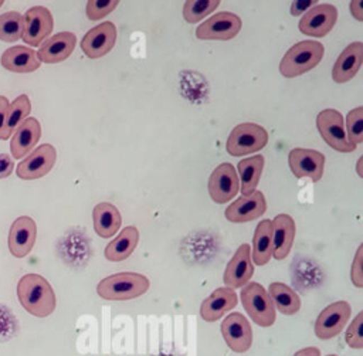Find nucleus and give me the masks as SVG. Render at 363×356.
Listing matches in <instances>:
<instances>
[{"instance_id": "f257e3e1", "label": "nucleus", "mask_w": 363, "mask_h": 356, "mask_svg": "<svg viewBox=\"0 0 363 356\" xmlns=\"http://www.w3.org/2000/svg\"><path fill=\"white\" fill-rule=\"evenodd\" d=\"M17 296L21 306L37 318H45L55 309L57 299L50 282L38 274H26L17 284Z\"/></svg>"}, {"instance_id": "f03ea898", "label": "nucleus", "mask_w": 363, "mask_h": 356, "mask_svg": "<svg viewBox=\"0 0 363 356\" xmlns=\"http://www.w3.org/2000/svg\"><path fill=\"white\" fill-rule=\"evenodd\" d=\"M150 287L147 277L138 272H118L99 281L96 292L109 301H128L142 296Z\"/></svg>"}, {"instance_id": "7ed1b4c3", "label": "nucleus", "mask_w": 363, "mask_h": 356, "mask_svg": "<svg viewBox=\"0 0 363 356\" xmlns=\"http://www.w3.org/2000/svg\"><path fill=\"white\" fill-rule=\"evenodd\" d=\"M323 44L315 40H303L294 44L279 62V72L285 78H294L311 71L323 58Z\"/></svg>"}, {"instance_id": "20e7f679", "label": "nucleus", "mask_w": 363, "mask_h": 356, "mask_svg": "<svg viewBox=\"0 0 363 356\" xmlns=\"http://www.w3.org/2000/svg\"><path fill=\"white\" fill-rule=\"evenodd\" d=\"M241 302L250 318L259 326L268 328L275 322L274 304L262 285L258 282H248L241 289Z\"/></svg>"}, {"instance_id": "39448f33", "label": "nucleus", "mask_w": 363, "mask_h": 356, "mask_svg": "<svg viewBox=\"0 0 363 356\" xmlns=\"http://www.w3.org/2000/svg\"><path fill=\"white\" fill-rule=\"evenodd\" d=\"M267 142L268 133L261 125L245 122L234 126L227 139L225 149L231 156H242L262 149Z\"/></svg>"}, {"instance_id": "423d86ee", "label": "nucleus", "mask_w": 363, "mask_h": 356, "mask_svg": "<svg viewBox=\"0 0 363 356\" xmlns=\"http://www.w3.org/2000/svg\"><path fill=\"white\" fill-rule=\"evenodd\" d=\"M316 128L323 140L335 150L349 153L356 149V146L347 140L343 118L339 111L330 108L320 111L316 116Z\"/></svg>"}, {"instance_id": "0eeeda50", "label": "nucleus", "mask_w": 363, "mask_h": 356, "mask_svg": "<svg viewBox=\"0 0 363 356\" xmlns=\"http://www.w3.org/2000/svg\"><path fill=\"white\" fill-rule=\"evenodd\" d=\"M350 305L346 301H336L318 315L315 321V335L316 338L326 340L339 335L350 319Z\"/></svg>"}, {"instance_id": "6e6552de", "label": "nucleus", "mask_w": 363, "mask_h": 356, "mask_svg": "<svg viewBox=\"0 0 363 356\" xmlns=\"http://www.w3.org/2000/svg\"><path fill=\"white\" fill-rule=\"evenodd\" d=\"M24 30L21 38L31 47H38L52 31L54 18L50 10L44 6L30 7L24 16Z\"/></svg>"}, {"instance_id": "1a4fd4ad", "label": "nucleus", "mask_w": 363, "mask_h": 356, "mask_svg": "<svg viewBox=\"0 0 363 356\" xmlns=\"http://www.w3.org/2000/svg\"><path fill=\"white\" fill-rule=\"evenodd\" d=\"M57 160V150L50 143H43L35 148L17 165V176L23 180H34L45 176Z\"/></svg>"}, {"instance_id": "9d476101", "label": "nucleus", "mask_w": 363, "mask_h": 356, "mask_svg": "<svg viewBox=\"0 0 363 356\" xmlns=\"http://www.w3.org/2000/svg\"><path fill=\"white\" fill-rule=\"evenodd\" d=\"M337 10L333 4L320 3L309 9L299 20L301 33L312 37H325L336 24Z\"/></svg>"}, {"instance_id": "9b49d317", "label": "nucleus", "mask_w": 363, "mask_h": 356, "mask_svg": "<svg viewBox=\"0 0 363 356\" xmlns=\"http://www.w3.org/2000/svg\"><path fill=\"white\" fill-rule=\"evenodd\" d=\"M241 30V18L230 11H221L211 16L196 30L200 40H231Z\"/></svg>"}, {"instance_id": "f8f14e48", "label": "nucleus", "mask_w": 363, "mask_h": 356, "mask_svg": "<svg viewBox=\"0 0 363 356\" xmlns=\"http://www.w3.org/2000/svg\"><path fill=\"white\" fill-rule=\"evenodd\" d=\"M221 333L227 346L235 353H245L252 345V329L248 319L233 312L221 323Z\"/></svg>"}, {"instance_id": "ddd939ff", "label": "nucleus", "mask_w": 363, "mask_h": 356, "mask_svg": "<svg viewBox=\"0 0 363 356\" xmlns=\"http://www.w3.org/2000/svg\"><path fill=\"white\" fill-rule=\"evenodd\" d=\"M238 187L240 180L231 163H221L211 172L208 179V193L213 201L218 204L230 201L238 193Z\"/></svg>"}, {"instance_id": "4468645a", "label": "nucleus", "mask_w": 363, "mask_h": 356, "mask_svg": "<svg viewBox=\"0 0 363 356\" xmlns=\"http://www.w3.org/2000/svg\"><path fill=\"white\" fill-rule=\"evenodd\" d=\"M116 43V27L112 21H104L92 27L81 40V48L88 58L96 60L108 54Z\"/></svg>"}, {"instance_id": "2eb2a0df", "label": "nucleus", "mask_w": 363, "mask_h": 356, "mask_svg": "<svg viewBox=\"0 0 363 356\" xmlns=\"http://www.w3.org/2000/svg\"><path fill=\"white\" fill-rule=\"evenodd\" d=\"M288 162L295 177H309L312 182H318L323 174L325 156L318 150L295 148L289 152Z\"/></svg>"}, {"instance_id": "dca6fc26", "label": "nucleus", "mask_w": 363, "mask_h": 356, "mask_svg": "<svg viewBox=\"0 0 363 356\" xmlns=\"http://www.w3.org/2000/svg\"><path fill=\"white\" fill-rule=\"evenodd\" d=\"M252 274L254 264L251 261V248L248 244H241L225 267L224 284L230 289L242 288L250 282Z\"/></svg>"}, {"instance_id": "f3484780", "label": "nucleus", "mask_w": 363, "mask_h": 356, "mask_svg": "<svg viewBox=\"0 0 363 356\" xmlns=\"http://www.w3.org/2000/svg\"><path fill=\"white\" fill-rule=\"evenodd\" d=\"M37 237L35 221L28 216L17 217L9 231V250L17 257H26L34 247Z\"/></svg>"}, {"instance_id": "a211bd4d", "label": "nucleus", "mask_w": 363, "mask_h": 356, "mask_svg": "<svg viewBox=\"0 0 363 356\" xmlns=\"http://www.w3.org/2000/svg\"><path fill=\"white\" fill-rule=\"evenodd\" d=\"M267 210V201L264 193L254 190L248 196H241L233 201L224 211V216L228 221L233 223H245L261 217Z\"/></svg>"}, {"instance_id": "6ab92c4d", "label": "nucleus", "mask_w": 363, "mask_h": 356, "mask_svg": "<svg viewBox=\"0 0 363 356\" xmlns=\"http://www.w3.org/2000/svg\"><path fill=\"white\" fill-rule=\"evenodd\" d=\"M75 44H77V37L74 33L61 31L51 35L41 44L37 52V57L40 62H47V64L61 62L72 54Z\"/></svg>"}, {"instance_id": "aec40b11", "label": "nucleus", "mask_w": 363, "mask_h": 356, "mask_svg": "<svg viewBox=\"0 0 363 356\" xmlns=\"http://www.w3.org/2000/svg\"><path fill=\"white\" fill-rule=\"evenodd\" d=\"M363 62V43L354 41L349 44L337 57L332 68V78L335 82L342 84L350 81Z\"/></svg>"}, {"instance_id": "412c9836", "label": "nucleus", "mask_w": 363, "mask_h": 356, "mask_svg": "<svg viewBox=\"0 0 363 356\" xmlns=\"http://www.w3.org/2000/svg\"><path fill=\"white\" fill-rule=\"evenodd\" d=\"M40 136H41L40 122L33 116H28L27 119H24L13 132V138L10 142L13 157L14 159L24 157L37 145V142L40 140Z\"/></svg>"}, {"instance_id": "4be33fe9", "label": "nucleus", "mask_w": 363, "mask_h": 356, "mask_svg": "<svg viewBox=\"0 0 363 356\" xmlns=\"http://www.w3.org/2000/svg\"><path fill=\"white\" fill-rule=\"evenodd\" d=\"M295 238V221L289 214H278L272 220V257L284 260L289 254Z\"/></svg>"}, {"instance_id": "5701e85b", "label": "nucleus", "mask_w": 363, "mask_h": 356, "mask_svg": "<svg viewBox=\"0 0 363 356\" xmlns=\"http://www.w3.org/2000/svg\"><path fill=\"white\" fill-rule=\"evenodd\" d=\"M237 294L234 289H230L227 287L217 288L211 292L210 296H207L201 305H200V315L206 322H214L220 319L227 311L235 308L237 305Z\"/></svg>"}, {"instance_id": "b1692460", "label": "nucleus", "mask_w": 363, "mask_h": 356, "mask_svg": "<svg viewBox=\"0 0 363 356\" xmlns=\"http://www.w3.org/2000/svg\"><path fill=\"white\" fill-rule=\"evenodd\" d=\"M1 65L13 72H33L40 67L37 52L26 45H16L7 48L1 54Z\"/></svg>"}, {"instance_id": "393cba45", "label": "nucleus", "mask_w": 363, "mask_h": 356, "mask_svg": "<svg viewBox=\"0 0 363 356\" xmlns=\"http://www.w3.org/2000/svg\"><path fill=\"white\" fill-rule=\"evenodd\" d=\"M92 218H94V228L96 234L102 238L113 237L122 224V217L116 206L106 201L98 203L94 207Z\"/></svg>"}, {"instance_id": "a878e982", "label": "nucleus", "mask_w": 363, "mask_h": 356, "mask_svg": "<svg viewBox=\"0 0 363 356\" xmlns=\"http://www.w3.org/2000/svg\"><path fill=\"white\" fill-rule=\"evenodd\" d=\"M139 241V230L133 226L122 228V231L105 247V258L108 261L119 262L126 260Z\"/></svg>"}, {"instance_id": "bb28decb", "label": "nucleus", "mask_w": 363, "mask_h": 356, "mask_svg": "<svg viewBox=\"0 0 363 356\" xmlns=\"http://www.w3.org/2000/svg\"><path fill=\"white\" fill-rule=\"evenodd\" d=\"M272 257V221L261 220L254 233L251 261L257 265H265Z\"/></svg>"}, {"instance_id": "cd10ccee", "label": "nucleus", "mask_w": 363, "mask_h": 356, "mask_svg": "<svg viewBox=\"0 0 363 356\" xmlns=\"http://www.w3.org/2000/svg\"><path fill=\"white\" fill-rule=\"evenodd\" d=\"M264 169V156L262 155H255L247 159H242L238 162L237 170L240 176V190L242 196L251 194L261 177V172Z\"/></svg>"}, {"instance_id": "c85d7f7f", "label": "nucleus", "mask_w": 363, "mask_h": 356, "mask_svg": "<svg viewBox=\"0 0 363 356\" xmlns=\"http://www.w3.org/2000/svg\"><path fill=\"white\" fill-rule=\"evenodd\" d=\"M268 295L274 304L275 311L278 309L282 315H295L301 309V299L298 294L282 282L269 284Z\"/></svg>"}, {"instance_id": "c756f323", "label": "nucleus", "mask_w": 363, "mask_h": 356, "mask_svg": "<svg viewBox=\"0 0 363 356\" xmlns=\"http://www.w3.org/2000/svg\"><path fill=\"white\" fill-rule=\"evenodd\" d=\"M31 112V102L30 98L26 94L18 95L13 102L9 104L7 112H6V119H4V126L1 132V139H7L13 135V132L17 129V126L28 118Z\"/></svg>"}, {"instance_id": "7c9ffc66", "label": "nucleus", "mask_w": 363, "mask_h": 356, "mask_svg": "<svg viewBox=\"0 0 363 356\" xmlns=\"http://www.w3.org/2000/svg\"><path fill=\"white\" fill-rule=\"evenodd\" d=\"M24 30L23 16L18 11H7L0 16V40L14 43L21 38Z\"/></svg>"}, {"instance_id": "2f4dec72", "label": "nucleus", "mask_w": 363, "mask_h": 356, "mask_svg": "<svg viewBox=\"0 0 363 356\" xmlns=\"http://www.w3.org/2000/svg\"><path fill=\"white\" fill-rule=\"evenodd\" d=\"M218 6V0H187L183 6V17L187 23H197Z\"/></svg>"}, {"instance_id": "473e14b6", "label": "nucleus", "mask_w": 363, "mask_h": 356, "mask_svg": "<svg viewBox=\"0 0 363 356\" xmlns=\"http://www.w3.org/2000/svg\"><path fill=\"white\" fill-rule=\"evenodd\" d=\"M347 126V140L357 146L363 142V106H357L352 109L346 116Z\"/></svg>"}, {"instance_id": "72a5a7b5", "label": "nucleus", "mask_w": 363, "mask_h": 356, "mask_svg": "<svg viewBox=\"0 0 363 356\" xmlns=\"http://www.w3.org/2000/svg\"><path fill=\"white\" fill-rule=\"evenodd\" d=\"M118 0H91L86 3V16L89 20H101L113 11L118 6Z\"/></svg>"}, {"instance_id": "f704fd0d", "label": "nucleus", "mask_w": 363, "mask_h": 356, "mask_svg": "<svg viewBox=\"0 0 363 356\" xmlns=\"http://www.w3.org/2000/svg\"><path fill=\"white\" fill-rule=\"evenodd\" d=\"M345 339L352 349H363V312H359L352 321Z\"/></svg>"}, {"instance_id": "c9c22d12", "label": "nucleus", "mask_w": 363, "mask_h": 356, "mask_svg": "<svg viewBox=\"0 0 363 356\" xmlns=\"http://www.w3.org/2000/svg\"><path fill=\"white\" fill-rule=\"evenodd\" d=\"M350 279L354 287H363V244L359 245L350 268Z\"/></svg>"}, {"instance_id": "e433bc0d", "label": "nucleus", "mask_w": 363, "mask_h": 356, "mask_svg": "<svg viewBox=\"0 0 363 356\" xmlns=\"http://www.w3.org/2000/svg\"><path fill=\"white\" fill-rule=\"evenodd\" d=\"M14 169V162L7 153H0V179L9 177Z\"/></svg>"}, {"instance_id": "4c0bfd02", "label": "nucleus", "mask_w": 363, "mask_h": 356, "mask_svg": "<svg viewBox=\"0 0 363 356\" xmlns=\"http://www.w3.org/2000/svg\"><path fill=\"white\" fill-rule=\"evenodd\" d=\"M316 6L315 0H299V1H292L291 4V14L292 16H299L302 13H306L309 9Z\"/></svg>"}, {"instance_id": "58836bf2", "label": "nucleus", "mask_w": 363, "mask_h": 356, "mask_svg": "<svg viewBox=\"0 0 363 356\" xmlns=\"http://www.w3.org/2000/svg\"><path fill=\"white\" fill-rule=\"evenodd\" d=\"M350 9V13L352 16L357 20V21H362L363 20V3L360 0H354L350 3L349 6Z\"/></svg>"}, {"instance_id": "ea45409f", "label": "nucleus", "mask_w": 363, "mask_h": 356, "mask_svg": "<svg viewBox=\"0 0 363 356\" xmlns=\"http://www.w3.org/2000/svg\"><path fill=\"white\" fill-rule=\"evenodd\" d=\"M9 99L3 95H0V139H1V132H3V126H4V119H6V112L9 108Z\"/></svg>"}, {"instance_id": "a19ab883", "label": "nucleus", "mask_w": 363, "mask_h": 356, "mask_svg": "<svg viewBox=\"0 0 363 356\" xmlns=\"http://www.w3.org/2000/svg\"><path fill=\"white\" fill-rule=\"evenodd\" d=\"M294 356H320V350L315 346H309L298 350Z\"/></svg>"}, {"instance_id": "79ce46f5", "label": "nucleus", "mask_w": 363, "mask_h": 356, "mask_svg": "<svg viewBox=\"0 0 363 356\" xmlns=\"http://www.w3.org/2000/svg\"><path fill=\"white\" fill-rule=\"evenodd\" d=\"M362 163H363V156H360L359 159H357V165H356V170H357V174L360 176V177H363V170H362Z\"/></svg>"}, {"instance_id": "37998d69", "label": "nucleus", "mask_w": 363, "mask_h": 356, "mask_svg": "<svg viewBox=\"0 0 363 356\" xmlns=\"http://www.w3.org/2000/svg\"><path fill=\"white\" fill-rule=\"evenodd\" d=\"M1 6H3V0H0V7H1Z\"/></svg>"}, {"instance_id": "c03bdc74", "label": "nucleus", "mask_w": 363, "mask_h": 356, "mask_svg": "<svg viewBox=\"0 0 363 356\" xmlns=\"http://www.w3.org/2000/svg\"><path fill=\"white\" fill-rule=\"evenodd\" d=\"M328 356H337V355H328Z\"/></svg>"}]
</instances>
